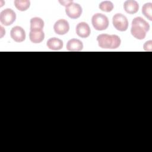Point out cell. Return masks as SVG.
Returning a JSON list of instances; mask_svg holds the SVG:
<instances>
[{
	"label": "cell",
	"mask_w": 152,
	"mask_h": 152,
	"mask_svg": "<svg viewBox=\"0 0 152 152\" xmlns=\"http://www.w3.org/2000/svg\"><path fill=\"white\" fill-rule=\"evenodd\" d=\"M97 40L99 46L104 49H116L121 43L119 37L115 34H101L97 36Z\"/></svg>",
	"instance_id": "6da1fadb"
},
{
	"label": "cell",
	"mask_w": 152,
	"mask_h": 152,
	"mask_svg": "<svg viewBox=\"0 0 152 152\" xmlns=\"http://www.w3.org/2000/svg\"><path fill=\"white\" fill-rule=\"evenodd\" d=\"M91 23L96 30L102 31L106 30L108 27L109 20L106 15L100 13H97L92 17Z\"/></svg>",
	"instance_id": "7a4b0ae2"
},
{
	"label": "cell",
	"mask_w": 152,
	"mask_h": 152,
	"mask_svg": "<svg viewBox=\"0 0 152 152\" xmlns=\"http://www.w3.org/2000/svg\"><path fill=\"white\" fill-rule=\"evenodd\" d=\"M112 23L115 28L121 31H125L128 27L126 17L122 14H116L112 18Z\"/></svg>",
	"instance_id": "3957f363"
},
{
	"label": "cell",
	"mask_w": 152,
	"mask_h": 152,
	"mask_svg": "<svg viewBox=\"0 0 152 152\" xmlns=\"http://www.w3.org/2000/svg\"><path fill=\"white\" fill-rule=\"evenodd\" d=\"M16 19L15 12L10 9L7 8L2 11L0 13V21L4 26L11 25Z\"/></svg>",
	"instance_id": "277c9868"
},
{
	"label": "cell",
	"mask_w": 152,
	"mask_h": 152,
	"mask_svg": "<svg viewBox=\"0 0 152 152\" xmlns=\"http://www.w3.org/2000/svg\"><path fill=\"white\" fill-rule=\"evenodd\" d=\"M65 12L71 18H78L82 14V8L78 4L71 2L65 7Z\"/></svg>",
	"instance_id": "5b68a950"
},
{
	"label": "cell",
	"mask_w": 152,
	"mask_h": 152,
	"mask_svg": "<svg viewBox=\"0 0 152 152\" xmlns=\"http://www.w3.org/2000/svg\"><path fill=\"white\" fill-rule=\"evenodd\" d=\"M53 29L55 33L59 35H64L68 32L69 25L66 20L60 19L55 23Z\"/></svg>",
	"instance_id": "8992f818"
},
{
	"label": "cell",
	"mask_w": 152,
	"mask_h": 152,
	"mask_svg": "<svg viewBox=\"0 0 152 152\" xmlns=\"http://www.w3.org/2000/svg\"><path fill=\"white\" fill-rule=\"evenodd\" d=\"M11 37L16 42H22L26 39V33L20 26L14 27L10 31Z\"/></svg>",
	"instance_id": "52a82bcc"
},
{
	"label": "cell",
	"mask_w": 152,
	"mask_h": 152,
	"mask_svg": "<svg viewBox=\"0 0 152 152\" xmlns=\"http://www.w3.org/2000/svg\"><path fill=\"white\" fill-rule=\"evenodd\" d=\"M90 28L88 24L85 22H81L78 23L76 27L77 34L82 37L86 38L90 34Z\"/></svg>",
	"instance_id": "ba28073f"
},
{
	"label": "cell",
	"mask_w": 152,
	"mask_h": 152,
	"mask_svg": "<svg viewBox=\"0 0 152 152\" xmlns=\"http://www.w3.org/2000/svg\"><path fill=\"white\" fill-rule=\"evenodd\" d=\"M83 48L82 42L77 39H72L69 40L66 44V49L69 51L78 52L81 51Z\"/></svg>",
	"instance_id": "9c48e42d"
},
{
	"label": "cell",
	"mask_w": 152,
	"mask_h": 152,
	"mask_svg": "<svg viewBox=\"0 0 152 152\" xmlns=\"http://www.w3.org/2000/svg\"><path fill=\"white\" fill-rule=\"evenodd\" d=\"M124 8L127 13L133 14L138 11L139 5L137 1L134 0H128L124 2Z\"/></svg>",
	"instance_id": "30bf717a"
},
{
	"label": "cell",
	"mask_w": 152,
	"mask_h": 152,
	"mask_svg": "<svg viewBox=\"0 0 152 152\" xmlns=\"http://www.w3.org/2000/svg\"><path fill=\"white\" fill-rule=\"evenodd\" d=\"M29 38L31 42L34 43H39L43 40L45 38V34L42 30H30Z\"/></svg>",
	"instance_id": "8fae6325"
},
{
	"label": "cell",
	"mask_w": 152,
	"mask_h": 152,
	"mask_svg": "<svg viewBox=\"0 0 152 152\" xmlns=\"http://www.w3.org/2000/svg\"><path fill=\"white\" fill-rule=\"evenodd\" d=\"M46 45L48 48L53 50H58L62 48L63 47V42L62 40L56 38L52 37L49 39L47 41Z\"/></svg>",
	"instance_id": "7c38bea8"
},
{
	"label": "cell",
	"mask_w": 152,
	"mask_h": 152,
	"mask_svg": "<svg viewBox=\"0 0 152 152\" xmlns=\"http://www.w3.org/2000/svg\"><path fill=\"white\" fill-rule=\"evenodd\" d=\"M131 34L136 39L142 40L145 37L147 31L142 27L138 26H132L131 29Z\"/></svg>",
	"instance_id": "4fadbf2b"
},
{
	"label": "cell",
	"mask_w": 152,
	"mask_h": 152,
	"mask_svg": "<svg viewBox=\"0 0 152 152\" xmlns=\"http://www.w3.org/2000/svg\"><path fill=\"white\" fill-rule=\"evenodd\" d=\"M44 27V21L39 17H33L30 20V30H40Z\"/></svg>",
	"instance_id": "5bb4252c"
},
{
	"label": "cell",
	"mask_w": 152,
	"mask_h": 152,
	"mask_svg": "<svg viewBox=\"0 0 152 152\" xmlns=\"http://www.w3.org/2000/svg\"><path fill=\"white\" fill-rule=\"evenodd\" d=\"M132 26H138L143 28L147 32L150 29L149 24L140 17H135L132 21Z\"/></svg>",
	"instance_id": "9a60e30c"
},
{
	"label": "cell",
	"mask_w": 152,
	"mask_h": 152,
	"mask_svg": "<svg viewBox=\"0 0 152 152\" xmlns=\"http://www.w3.org/2000/svg\"><path fill=\"white\" fill-rule=\"evenodd\" d=\"M14 3L16 8L21 11H26L30 5V2L28 0H15Z\"/></svg>",
	"instance_id": "2e32d148"
},
{
	"label": "cell",
	"mask_w": 152,
	"mask_h": 152,
	"mask_svg": "<svg viewBox=\"0 0 152 152\" xmlns=\"http://www.w3.org/2000/svg\"><path fill=\"white\" fill-rule=\"evenodd\" d=\"M152 4L146 3L145 4L142 8V12L144 15L147 17L149 20H152Z\"/></svg>",
	"instance_id": "e0dca14e"
},
{
	"label": "cell",
	"mask_w": 152,
	"mask_h": 152,
	"mask_svg": "<svg viewBox=\"0 0 152 152\" xmlns=\"http://www.w3.org/2000/svg\"><path fill=\"white\" fill-rule=\"evenodd\" d=\"M99 7L102 11L109 12L112 11L113 9V4L110 1H105L100 3Z\"/></svg>",
	"instance_id": "ac0fdd59"
},
{
	"label": "cell",
	"mask_w": 152,
	"mask_h": 152,
	"mask_svg": "<svg viewBox=\"0 0 152 152\" xmlns=\"http://www.w3.org/2000/svg\"><path fill=\"white\" fill-rule=\"evenodd\" d=\"M144 49L145 51H151L152 50V41L151 40H148L144 44Z\"/></svg>",
	"instance_id": "d6986e66"
},
{
	"label": "cell",
	"mask_w": 152,
	"mask_h": 152,
	"mask_svg": "<svg viewBox=\"0 0 152 152\" xmlns=\"http://www.w3.org/2000/svg\"><path fill=\"white\" fill-rule=\"evenodd\" d=\"M59 2L62 4V5L66 7L70 2H72V1H59Z\"/></svg>",
	"instance_id": "ffe728a7"
}]
</instances>
